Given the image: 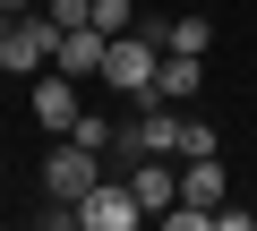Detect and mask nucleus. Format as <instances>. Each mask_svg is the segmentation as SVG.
I'll use <instances>...</instances> for the list:
<instances>
[{"mask_svg":"<svg viewBox=\"0 0 257 231\" xmlns=\"http://www.w3.org/2000/svg\"><path fill=\"white\" fill-rule=\"evenodd\" d=\"M60 18L52 9H35V18H9V26H0V69H18V77H35V69H52L60 60Z\"/></svg>","mask_w":257,"mask_h":231,"instance_id":"1","label":"nucleus"},{"mask_svg":"<svg viewBox=\"0 0 257 231\" xmlns=\"http://www.w3.org/2000/svg\"><path fill=\"white\" fill-rule=\"evenodd\" d=\"M155 69H163V43H155L146 26L111 35V52H103V86H120V94H155Z\"/></svg>","mask_w":257,"mask_h":231,"instance_id":"2","label":"nucleus"},{"mask_svg":"<svg viewBox=\"0 0 257 231\" xmlns=\"http://www.w3.org/2000/svg\"><path fill=\"white\" fill-rule=\"evenodd\" d=\"M103 180V154L86 146V137H60L52 154H43V197H60V205H77L86 188Z\"/></svg>","mask_w":257,"mask_h":231,"instance_id":"3","label":"nucleus"},{"mask_svg":"<svg viewBox=\"0 0 257 231\" xmlns=\"http://www.w3.org/2000/svg\"><path fill=\"white\" fill-rule=\"evenodd\" d=\"M138 222H155V214L138 205L128 180H94V188L77 197V231H138Z\"/></svg>","mask_w":257,"mask_h":231,"instance_id":"4","label":"nucleus"},{"mask_svg":"<svg viewBox=\"0 0 257 231\" xmlns=\"http://www.w3.org/2000/svg\"><path fill=\"white\" fill-rule=\"evenodd\" d=\"M120 146H128V154H172V163H180V111H172L163 94H146L138 129H120Z\"/></svg>","mask_w":257,"mask_h":231,"instance_id":"5","label":"nucleus"},{"mask_svg":"<svg viewBox=\"0 0 257 231\" xmlns=\"http://www.w3.org/2000/svg\"><path fill=\"white\" fill-rule=\"evenodd\" d=\"M77 120H86V111H77V77H69V69L35 77V129H60V137H69Z\"/></svg>","mask_w":257,"mask_h":231,"instance_id":"6","label":"nucleus"},{"mask_svg":"<svg viewBox=\"0 0 257 231\" xmlns=\"http://www.w3.org/2000/svg\"><path fill=\"white\" fill-rule=\"evenodd\" d=\"M146 35H155L163 52H197V60H206V43H214V18H206V9H180V18H146Z\"/></svg>","mask_w":257,"mask_h":231,"instance_id":"7","label":"nucleus"},{"mask_svg":"<svg viewBox=\"0 0 257 231\" xmlns=\"http://www.w3.org/2000/svg\"><path fill=\"white\" fill-rule=\"evenodd\" d=\"M103 52H111V35L86 18V26H69V35H60V60H52V69H69V77H103Z\"/></svg>","mask_w":257,"mask_h":231,"instance_id":"8","label":"nucleus"},{"mask_svg":"<svg viewBox=\"0 0 257 231\" xmlns=\"http://www.w3.org/2000/svg\"><path fill=\"white\" fill-rule=\"evenodd\" d=\"M128 188H138V205H146V214H163V205L180 197V171H172V154H138Z\"/></svg>","mask_w":257,"mask_h":231,"instance_id":"9","label":"nucleus"},{"mask_svg":"<svg viewBox=\"0 0 257 231\" xmlns=\"http://www.w3.org/2000/svg\"><path fill=\"white\" fill-rule=\"evenodd\" d=\"M206 86V69H197V52H163V69H155V94L163 103H189Z\"/></svg>","mask_w":257,"mask_h":231,"instance_id":"10","label":"nucleus"},{"mask_svg":"<svg viewBox=\"0 0 257 231\" xmlns=\"http://www.w3.org/2000/svg\"><path fill=\"white\" fill-rule=\"evenodd\" d=\"M180 197H189V205H223V163H214V154H189V163H180Z\"/></svg>","mask_w":257,"mask_h":231,"instance_id":"11","label":"nucleus"},{"mask_svg":"<svg viewBox=\"0 0 257 231\" xmlns=\"http://www.w3.org/2000/svg\"><path fill=\"white\" fill-rule=\"evenodd\" d=\"M94 26H103V35H128V26H138V9H128V0H94Z\"/></svg>","mask_w":257,"mask_h":231,"instance_id":"12","label":"nucleus"},{"mask_svg":"<svg viewBox=\"0 0 257 231\" xmlns=\"http://www.w3.org/2000/svg\"><path fill=\"white\" fill-rule=\"evenodd\" d=\"M189 154H214V129H206V120H180V163H189Z\"/></svg>","mask_w":257,"mask_h":231,"instance_id":"13","label":"nucleus"}]
</instances>
